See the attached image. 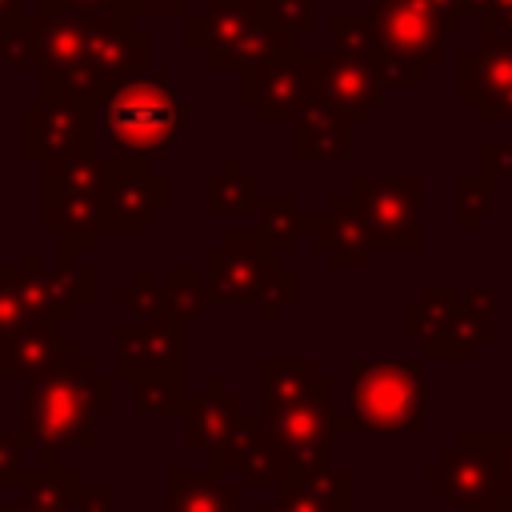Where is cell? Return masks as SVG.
Wrapping results in <instances>:
<instances>
[{
  "label": "cell",
  "mask_w": 512,
  "mask_h": 512,
  "mask_svg": "<svg viewBox=\"0 0 512 512\" xmlns=\"http://www.w3.org/2000/svg\"><path fill=\"white\" fill-rule=\"evenodd\" d=\"M20 500L40 508V512H72V500L80 492V480L72 468H60L56 460H44L36 468H28L24 484H20Z\"/></svg>",
  "instance_id": "f546056e"
},
{
  "label": "cell",
  "mask_w": 512,
  "mask_h": 512,
  "mask_svg": "<svg viewBox=\"0 0 512 512\" xmlns=\"http://www.w3.org/2000/svg\"><path fill=\"white\" fill-rule=\"evenodd\" d=\"M132 400L140 416H184L188 408V372L184 368H152L128 376Z\"/></svg>",
  "instance_id": "4316f807"
},
{
  "label": "cell",
  "mask_w": 512,
  "mask_h": 512,
  "mask_svg": "<svg viewBox=\"0 0 512 512\" xmlns=\"http://www.w3.org/2000/svg\"><path fill=\"white\" fill-rule=\"evenodd\" d=\"M272 12L292 36L316 28V0H272Z\"/></svg>",
  "instance_id": "60d3db41"
},
{
  "label": "cell",
  "mask_w": 512,
  "mask_h": 512,
  "mask_svg": "<svg viewBox=\"0 0 512 512\" xmlns=\"http://www.w3.org/2000/svg\"><path fill=\"white\" fill-rule=\"evenodd\" d=\"M304 232L312 236V248L328 256L332 268H352V272H360V268L372 264V244H368L360 220L352 216L344 192H336L324 212L304 216Z\"/></svg>",
  "instance_id": "44dd1931"
},
{
  "label": "cell",
  "mask_w": 512,
  "mask_h": 512,
  "mask_svg": "<svg viewBox=\"0 0 512 512\" xmlns=\"http://www.w3.org/2000/svg\"><path fill=\"white\" fill-rule=\"evenodd\" d=\"M224 472H236L244 488H276V484L284 480L288 468H284V460L276 456V448L268 444V436H264V428H260V416L248 420V428H244L240 444L232 448Z\"/></svg>",
  "instance_id": "484cf974"
},
{
  "label": "cell",
  "mask_w": 512,
  "mask_h": 512,
  "mask_svg": "<svg viewBox=\"0 0 512 512\" xmlns=\"http://www.w3.org/2000/svg\"><path fill=\"white\" fill-rule=\"evenodd\" d=\"M100 140L112 156L156 160L168 156L180 136L188 132V100L172 72H140L124 80L100 108H96Z\"/></svg>",
  "instance_id": "7a4b0ae2"
},
{
  "label": "cell",
  "mask_w": 512,
  "mask_h": 512,
  "mask_svg": "<svg viewBox=\"0 0 512 512\" xmlns=\"http://www.w3.org/2000/svg\"><path fill=\"white\" fill-rule=\"evenodd\" d=\"M328 36H332V52H336V56H348V60L372 68V72L384 80V88H392V64H388V56L380 52V44H376V36H372L364 12H332Z\"/></svg>",
  "instance_id": "83f0119b"
},
{
  "label": "cell",
  "mask_w": 512,
  "mask_h": 512,
  "mask_svg": "<svg viewBox=\"0 0 512 512\" xmlns=\"http://www.w3.org/2000/svg\"><path fill=\"white\" fill-rule=\"evenodd\" d=\"M268 16L272 0H204L200 12H188L184 40L192 52L204 56L212 72H224L232 68V56L244 44V36Z\"/></svg>",
  "instance_id": "ac0fdd59"
},
{
  "label": "cell",
  "mask_w": 512,
  "mask_h": 512,
  "mask_svg": "<svg viewBox=\"0 0 512 512\" xmlns=\"http://www.w3.org/2000/svg\"><path fill=\"white\" fill-rule=\"evenodd\" d=\"M96 112L76 104H28L20 112V152L36 164H64L80 156H96Z\"/></svg>",
  "instance_id": "7c38bea8"
},
{
  "label": "cell",
  "mask_w": 512,
  "mask_h": 512,
  "mask_svg": "<svg viewBox=\"0 0 512 512\" xmlns=\"http://www.w3.org/2000/svg\"><path fill=\"white\" fill-rule=\"evenodd\" d=\"M272 272H276V252L260 240V232H224L220 244L204 252L208 304L256 308Z\"/></svg>",
  "instance_id": "ba28073f"
},
{
  "label": "cell",
  "mask_w": 512,
  "mask_h": 512,
  "mask_svg": "<svg viewBox=\"0 0 512 512\" xmlns=\"http://www.w3.org/2000/svg\"><path fill=\"white\" fill-rule=\"evenodd\" d=\"M492 196H496V180L476 172V176H464L460 188H456V228L464 236H472L480 228V220L492 212Z\"/></svg>",
  "instance_id": "836d02e7"
},
{
  "label": "cell",
  "mask_w": 512,
  "mask_h": 512,
  "mask_svg": "<svg viewBox=\"0 0 512 512\" xmlns=\"http://www.w3.org/2000/svg\"><path fill=\"white\" fill-rule=\"evenodd\" d=\"M164 304H168V316L188 324V320H200L212 304H208V284H204V272L196 268H172L168 280H164Z\"/></svg>",
  "instance_id": "1f68e13d"
},
{
  "label": "cell",
  "mask_w": 512,
  "mask_h": 512,
  "mask_svg": "<svg viewBox=\"0 0 512 512\" xmlns=\"http://www.w3.org/2000/svg\"><path fill=\"white\" fill-rule=\"evenodd\" d=\"M460 304H464L472 316L492 320V312H496V284H464V288H460Z\"/></svg>",
  "instance_id": "7bdbcfd3"
},
{
  "label": "cell",
  "mask_w": 512,
  "mask_h": 512,
  "mask_svg": "<svg viewBox=\"0 0 512 512\" xmlns=\"http://www.w3.org/2000/svg\"><path fill=\"white\" fill-rule=\"evenodd\" d=\"M364 20L392 64V88H420L444 64V24L428 0H372Z\"/></svg>",
  "instance_id": "5b68a950"
},
{
  "label": "cell",
  "mask_w": 512,
  "mask_h": 512,
  "mask_svg": "<svg viewBox=\"0 0 512 512\" xmlns=\"http://www.w3.org/2000/svg\"><path fill=\"white\" fill-rule=\"evenodd\" d=\"M172 208V184L152 176L148 160L108 156L104 176V204H100V232H148L156 216Z\"/></svg>",
  "instance_id": "30bf717a"
},
{
  "label": "cell",
  "mask_w": 512,
  "mask_h": 512,
  "mask_svg": "<svg viewBox=\"0 0 512 512\" xmlns=\"http://www.w3.org/2000/svg\"><path fill=\"white\" fill-rule=\"evenodd\" d=\"M116 364L112 380H128L152 368H184V324L180 320H120L112 324Z\"/></svg>",
  "instance_id": "d6986e66"
},
{
  "label": "cell",
  "mask_w": 512,
  "mask_h": 512,
  "mask_svg": "<svg viewBox=\"0 0 512 512\" xmlns=\"http://www.w3.org/2000/svg\"><path fill=\"white\" fill-rule=\"evenodd\" d=\"M40 224L60 240V268H72L80 252H92L100 236V204H104V156H80L64 164H40Z\"/></svg>",
  "instance_id": "3957f363"
},
{
  "label": "cell",
  "mask_w": 512,
  "mask_h": 512,
  "mask_svg": "<svg viewBox=\"0 0 512 512\" xmlns=\"http://www.w3.org/2000/svg\"><path fill=\"white\" fill-rule=\"evenodd\" d=\"M308 68H312V108H324L344 124H364L384 100V80L372 68L336 56L332 48L308 52Z\"/></svg>",
  "instance_id": "2e32d148"
},
{
  "label": "cell",
  "mask_w": 512,
  "mask_h": 512,
  "mask_svg": "<svg viewBox=\"0 0 512 512\" xmlns=\"http://www.w3.org/2000/svg\"><path fill=\"white\" fill-rule=\"evenodd\" d=\"M76 356V344L56 336L48 324H32L8 340H0V380H36L60 360Z\"/></svg>",
  "instance_id": "7402d4cb"
},
{
  "label": "cell",
  "mask_w": 512,
  "mask_h": 512,
  "mask_svg": "<svg viewBox=\"0 0 512 512\" xmlns=\"http://www.w3.org/2000/svg\"><path fill=\"white\" fill-rule=\"evenodd\" d=\"M456 100L476 112L480 124L512 120V36H476L456 60Z\"/></svg>",
  "instance_id": "8fae6325"
},
{
  "label": "cell",
  "mask_w": 512,
  "mask_h": 512,
  "mask_svg": "<svg viewBox=\"0 0 512 512\" xmlns=\"http://www.w3.org/2000/svg\"><path fill=\"white\" fill-rule=\"evenodd\" d=\"M464 12L476 16V36L488 32L512 36V0H464Z\"/></svg>",
  "instance_id": "8d00e7d4"
},
{
  "label": "cell",
  "mask_w": 512,
  "mask_h": 512,
  "mask_svg": "<svg viewBox=\"0 0 512 512\" xmlns=\"http://www.w3.org/2000/svg\"><path fill=\"white\" fill-rule=\"evenodd\" d=\"M492 444H496V432H464L440 456V464L420 472V484L432 488L440 496V504H452V508H472L492 496H504L500 480H496Z\"/></svg>",
  "instance_id": "4fadbf2b"
},
{
  "label": "cell",
  "mask_w": 512,
  "mask_h": 512,
  "mask_svg": "<svg viewBox=\"0 0 512 512\" xmlns=\"http://www.w3.org/2000/svg\"><path fill=\"white\" fill-rule=\"evenodd\" d=\"M264 196L260 180L244 168L240 156H228L216 176L204 180V212L208 216H248L256 212V200Z\"/></svg>",
  "instance_id": "d4e9b609"
},
{
  "label": "cell",
  "mask_w": 512,
  "mask_h": 512,
  "mask_svg": "<svg viewBox=\"0 0 512 512\" xmlns=\"http://www.w3.org/2000/svg\"><path fill=\"white\" fill-rule=\"evenodd\" d=\"M112 300L120 308H128L132 320H172L168 304H164V284L152 280L148 268H132V276L112 292Z\"/></svg>",
  "instance_id": "d6a6232c"
},
{
  "label": "cell",
  "mask_w": 512,
  "mask_h": 512,
  "mask_svg": "<svg viewBox=\"0 0 512 512\" xmlns=\"http://www.w3.org/2000/svg\"><path fill=\"white\" fill-rule=\"evenodd\" d=\"M256 384H260V416L332 400V376H324L312 360L300 356H264L256 364Z\"/></svg>",
  "instance_id": "ffe728a7"
},
{
  "label": "cell",
  "mask_w": 512,
  "mask_h": 512,
  "mask_svg": "<svg viewBox=\"0 0 512 512\" xmlns=\"http://www.w3.org/2000/svg\"><path fill=\"white\" fill-rule=\"evenodd\" d=\"M104 12H124V0H44V16L88 20V16H104Z\"/></svg>",
  "instance_id": "ab89813d"
},
{
  "label": "cell",
  "mask_w": 512,
  "mask_h": 512,
  "mask_svg": "<svg viewBox=\"0 0 512 512\" xmlns=\"http://www.w3.org/2000/svg\"><path fill=\"white\" fill-rule=\"evenodd\" d=\"M12 288L24 304V312L32 316V324H72L96 296V276L88 268H48L40 248H28L20 268H12Z\"/></svg>",
  "instance_id": "9c48e42d"
},
{
  "label": "cell",
  "mask_w": 512,
  "mask_h": 512,
  "mask_svg": "<svg viewBox=\"0 0 512 512\" xmlns=\"http://www.w3.org/2000/svg\"><path fill=\"white\" fill-rule=\"evenodd\" d=\"M112 508H116V492L104 488V484H96V488L80 484V492L72 500V512H112Z\"/></svg>",
  "instance_id": "ee69618b"
},
{
  "label": "cell",
  "mask_w": 512,
  "mask_h": 512,
  "mask_svg": "<svg viewBox=\"0 0 512 512\" xmlns=\"http://www.w3.org/2000/svg\"><path fill=\"white\" fill-rule=\"evenodd\" d=\"M192 0H124V12L128 16H176V12H188Z\"/></svg>",
  "instance_id": "bcb514c9"
},
{
  "label": "cell",
  "mask_w": 512,
  "mask_h": 512,
  "mask_svg": "<svg viewBox=\"0 0 512 512\" xmlns=\"http://www.w3.org/2000/svg\"><path fill=\"white\" fill-rule=\"evenodd\" d=\"M348 424L368 436H408L424 428V380L408 360L356 364L348 380Z\"/></svg>",
  "instance_id": "277c9868"
},
{
  "label": "cell",
  "mask_w": 512,
  "mask_h": 512,
  "mask_svg": "<svg viewBox=\"0 0 512 512\" xmlns=\"http://www.w3.org/2000/svg\"><path fill=\"white\" fill-rule=\"evenodd\" d=\"M460 512H512V496H492V500L472 504V508H460Z\"/></svg>",
  "instance_id": "c3c4849f"
},
{
  "label": "cell",
  "mask_w": 512,
  "mask_h": 512,
  "mask_svg": "<svg viewBox=\"0 0 512 512\" xmlns=\"http://www.w3.org/2000/svg\"><path fill=\"white\" fill-rule=\"evenodd\" d=\"M476 172L492 180H512V140H480L476 144Z\"/></svg>",
  "instance_id": "f35d334b"
},
{
  "label": "cell",
  "mask_w": 512,
  "mask_h": 512,
  "mask_svg": "<svg viewBox=\"0 0 512 512\" xmlns=\"http://www.w3.org/2000/svg\"><path fill=\"white\" fill-rule=\"evenodd\" d=\"M492 456H496V480H500V492L512 496V432H496Z\"/></svg>",
  "instance_id": "f6af8a7d"
},
{
  "label": "cell",
  "mask_w": 512,
  "mask_h": 512,
  "mask_svg": "<svg viewBox=\"0 0 512 512\" xmlns=\"http://www.w3.org/2000/svg\"><path fill=\"white\" fill-rule=\"evenodd\" d=\"M272 492H276V500H272V504H264L260 512H320V508L304 496V488H300V484H292V480H280Z\"/></svg>",
  "instance_id": "b9f144b4"
},
{
  "label": "cell",
  "mask_w": 512,
  "mask_h": 512,
  "mask_svg": "<svg viewBox=\"0 0 512 512\" xmlns=\"http://www.w3.org/2000/svg\"><path fill=\"white\" fill-rule=\"evenodd\" d=\"M164 512H240V484H228L220 472H168V508Z\"/></svg>",
  "instance_id": "603a6c76"
},
{
  "label": "cell",
  "mask_w": 512,
  "mask_h": 512,
  "mask_svg": "<svg viewBox=\"0 0 512 512\" xmlns=\"http://www.w3.org/2000/svg\"><path fill=\"white\" fill-rule=\"evenodd\" d=\"M260 428H264L268 444L276 448V456L284 460L288 472H304V468H316V464L332 460V440L340 432H352L348 416L336 412L332 400L260 416Z\"/></svg>",
  "instance_id": "5bb4252c"
},
{
  "label": "cell",
  "mask_w": 512,
  "mask_h": 512,
  "mask_svg": "<svg viewBox=\"0 0 512 512\" xmlns=\"http://www.w3.org/2000/svg\"><path fill=\"white\" fill-rule=\"evenodd\" d=\"M116 408L112 376H100L80 352L28 380L24 392V448L40 460L64 452H88L96 444V420Z\"/></svg>",
  "instance_id": "6da1fadb"
},
{
  "label": "cell",
  "mask_w": 512,
  "mask_h": 512,
  "mask_svg": "<svg viewBox=\"0 0 512 512\" xmlns=\"http://www.w3.org/2000/svg\"><path fill=\"white\" fill-rule=\"evenodd\" d=\"M24 328H32V316L24 312V304L12 288V268H0V340L16 336Z\"/></svg>",
  "instance_id": "d590c367"
},
{
  "label": "cell",
  "mask_w": 512,
  "mask_h": 512,
  "mask_svg": "<svg viewBox=\"0 0 512 512\" xmlns=\"http://www.w3.org/2000/svg\"><path fill=\"white\" fill-rule=\"evenodd\" d=\"M4 512H40V508H32V504H24V500H16V504H8Z\"/></svg>",
  "instance_id": "f907efd6"
},
{
  "label": "cell",
  "mask_w": 512,
  "mask_h": 512,
  "mask_svg": "<svg viewBox=\"0 0 512 512\" xmlns=\"http://www.w3.org/2000/svg\"><path fill=\"white\" fill-rule=\"evenodd\" d=\"M248 420L252 416L244 412V404L232 392H224L220 376H208L204 380V392L192 396L188 408H184V444H188V452L204 456L208 472H220L224 476L228 456L240 444Z\"/></svg>",
  "instance_id": "9a60e30c"
},
{
  "label": "cell",
  "mask_w": 512,
  "mask_h": 512,
  "mask_svg": "<svg viewBox=\"0 0 512 512\" xmlns=\"http://www.w3.org/2000/svg\"><path fill=\"white\" fill-rule=\"evenodd\" d=\"M256 232H260V240L280 256V252H292L296 248V240H300V232H304V212H300V204H296V196L292 192H264L260 200H256Z\"/></svg>",
  "instance_id": "f1b7e54d"
},
{
  "label": "cell",
  "mask_w": 512,
  "mask_h": 512,
  "mask_svg": "<svg viewBox=\"0 0 512 512\" xmlns=\"http://www.w3.org/2000/svg\"><path fill=\"white\" fill-rule=\"evenodd\" d=\"M344 200L352 208V216L360 220L372 252H420L424 248V232H420V216H424V180L420 176H388V180H372V176H356L344 188Z\"/></svg>",
  "instance_id": "8992f818"
},
{
  "label": "cell",
  "mask_w": 512,
  "mask_h": 512,
  "mask_svg": "<svg viewBox=\"0 0 512 512\" xmlns=\"http://www.w3.org/2000/svg\"><path fill=\"white\" fill-rule=\"evenodd\" d=\"M284 480L300 484L304 496L320 512H352V476L332 460H324L316 468H304V472H284Z\"/></svg>",
  "instance_id": "4dcf8cb0"
},
{
  "label": "cell",
  "mask_w": 512,
  "mask_h": 512,
  "mask_svg": "<svg viewBox=\"0 0 512 512\" xmlns=\"http://www.w3.org/2000/svg\"><path fill=\"white\" fill-rule=\"evenodd\" d=\"M352 152V124L324 108H304L292 120V156L296 160H344Z\"/></svg>",
  "instance_id": "cb8c5ba5"
},
{
  "label": "cell",
  "mask_w": 512,
  "mask_h": 512,
  "mask_svg": "<svg viewBox=\"0 0 512 512\" xmlns=\"http://www.w3.org/2000/svg\"><path fill=\"white\" fill-rule=\"evenodd\" d=\"M20 16V0H0V32Z\"/></svg>",
  "instance_id": "681fc988"
},
{
  "label": "cell",
  "mask_w": 512,
  "mask_h": 512,
  "mask_svg": "<svg viewBox=\"0 0 512 512\" xmlns=\"http://www.w3.org/2000/svg\"><path fill=\"white\" fill-rule=\"evenodd\" d=\"M292 304H296V272L284 268V264H276L272 280L264 284V292L256 300V316H260V324H276L280 312L292 308Z\"/></svg>",
  "instance_id": "e575fe53"
},
{
  "label": "cell",
  "mask_w": 512,
  "mask_h": 512,
  "mask_svg": "<svg viewBox=\"0 0 512 512\" xmlns=\"http://www.w3.org/2000/svg\"><path fill=\"white\" fill-rule=\"evenodd\" d=\"M28 448H24V436L16 432H0V488H16L24 484L28 476Z\"/></svg>",
  "instance_id": "74e56055"
},
{
  "label": "cell",
  "mask_w": 512,
  "mask_h": 512,
  "mask_svg": "<svg viewBox=\"0 0 512 512\" xmlns=\"http://www.w3.org/2000/svg\"><path fill=\"white\" fill-rule=\"evenodd\" d=\"M240 100L248 108H256L260 124H292L308 104H312V68H308V52L292 48L284 56H276L264 68L240 72Z\"/></svg>",
  "instance_id": "e0dca14e"
},
{
  "label": "cell",
  "mask_w": 512,
  "mask_h": 512,
  "mask_svg": "<svg viewBox=\"0 0 512 512\" xmlns=\"http://www.w3.org/2000/svg\"><path fill=\"white\" fill-rule=\"evenodd\" d=\"M404 336L420 344L428 360H472L480 344L496 340V324L472 316L456 284H428L404 312Z\"/></svg>",
  "instance_id": "52a82bcc"
},
{
  "label": "cell",
  "mask_w": 512,
  "mask_h": 512,
  "mask_svg": "<svg viewBox=\"0 0 512 512\" xmlns=\"http://www.w3.org/2000/svg\"><path fill=\"white\" fill-rule=\"evenodd\" d=\"M444 24V32H456L460 28V16H464V0H428Z\"/></svg>",
  "instance_id": "7dc6e473"
}]
</instances>
